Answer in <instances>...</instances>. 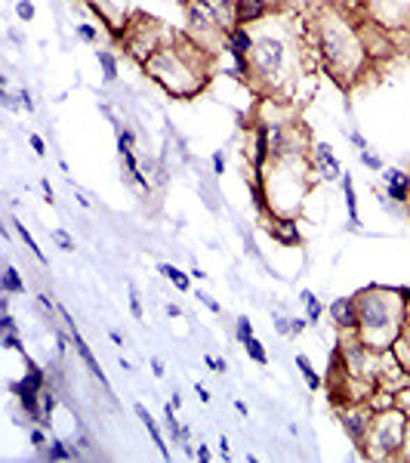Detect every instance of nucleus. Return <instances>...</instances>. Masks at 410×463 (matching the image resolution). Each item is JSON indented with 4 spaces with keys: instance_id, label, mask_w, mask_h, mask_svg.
I'll return each instance as SVG.
<instances>
[{
    "instance_id": "1",
    "label": "nucleus",
    "mask_w": 410,
    "mask_h": 463,
    "mask_svg": "<svg viewBox=\"0 0 410 463\" xmlns=\"http://www.w3.org/2000/svg\"><path fill=\"white\" fill-rule=\"evenodd\" d=\"M207 49L198 47L194 40H173L161 44L157 53L145 62V71L151 81H157L170 96L189 99L200 93L210 81V68H207Z\"/></svg>"
},
{
    "instance_id": "2",
    "label": "nucleus",
    "mask_w": 410,
    "mask_h": 463,
    "mask_svg": "<svg viewBox=\"0 0 410 463\" xmlns=\"http://www.w3.org/2000/svg\"><path fill=\"white\" fill-rule=\"evenodd\" d=\"M355 300H358V337L377 352L392 349V343L401 337V331L410 322V306L401 300L398 288L370 284V288L358 290Z\"/></svg>"
},
{
    "instance_id": "3",
    "label": "nucleus",
    "mask_w": 410,
    "mask_h": 463,
    "mask_svg": "<svg viewBox=\"0 0 410 463\" xmlns=\"http://www.w3.org/2000/svg\"><path fill=\"white\" fill-rule=\"evenodd\" d=\"M318 49L324 68L333 77H358V71L367 62V49L361 44V34L340 16H327L318 25Z\"/></svg>"
},
{
    "instance_id": "4",
    "label": "nucleus",
    "mask_w": 410,
    "mask_h": 463,
    "mask_svg": "<svg viewBox=\"0 0 410 463\" xmlns=\"http://www.w3.org/2000/svg\"><path fill=\"white\" fill-rule=\"evenodd\" d=\"M287 40L281 34H253V49H250V77L265 84L269 90H281L287 74Z\"/></svg>"
},
{
    "instance_id": "5",
    "label": "nucleus",
    "mask_w": 410,
    "mask_h": 463,
    "mask_svg": "<svg viewBox=\"0 0 410 463\" xmlns=\"http://www.w3.org/2000/svg\"><path fill=\"white\" fill-rule=\"evenodd\" d=\"M407 430H410V420L401 414L395 405L386 411H377V414H373V423H370V436L364 441V454L373 460L401 457Z\"/></svg>"
},
{
    "instance_id": "6",
    "label": "nucleus",
    "mask_w": 410,
    "mask_h": 463,
    "mask_svg": "<svg viewBox=\"0 0 410 463\" xmlns=\"http://www.w3.org/2000/svg\"><path fill=\"white\" fill-rule=\"evenodd\" d=\"M185 25H189L191 40L207 53H213L216 44H226V31L207 0H185Z\"/></svg>"
},
{
    "instance_id": "7",
    "label": "nucleus",
    "mask_w": 410,
    "mask_h": 463,
    "mask_svg": "<svg viewBox=\"0 0 410 463\" xmlns=\"http://www.w3.org/2000/svg\"><path fill=\"white\" fill-rule=\"evenodd\" d=\"M373 414H377V411L370 408V402H349L340 411V423H342L345 436L352 439V445H355V448H361V451H364L367 436H370Z\"/></svg>"
},
{
    "instance_id": "8",
    "label": "nucleus",
    "mask_w": 410,
    "mask_h": 463,
    "mask_svg": "<svg viewBox=\"0 0 410 463\" xmlns=\"http://www.w3.org/2000/svg\"><path fill=\"white\" fill-rule=\"evenodd\" d=\"M367 10L373 6V19L386 28H401L410 22V0H364Z\"/></svg>"
},
{
    "instance_id": "9",
    "label": "nucleus",
    "mask_w": 410,
    "mask_h": 463,
    "mask_svg": "<svg viewBox=\"0 0 410 463\" xmlns=\"http://www.w3.org/2000/svg\"><path fill=\"white\" fill-rule=\"evenodd\" d=\"M62 318H65V324H68V337H71V343H74V352L81 355V361L86 365V370H90V374L96 377V380H99V383H102V386L108 389V380H105V374H102V365H99V361H96V355L90 352V346L84 343L81 331H77V327H74V322H71V315H68V312H65V309H62Z\"/></svg>"
},
{
    "instance_id": "10",
    "label": "nucleus",
    "mask_w": 410,
    "mask_h": 463,
    "mask_svg": "<svg viewBox=\"0 0 410 463\" xmlns=\"http://www.w3.org/2000/svg\"><path fill=\"white\" fill-rule=\"evenodd\" d=\"M330 318H333V324L342 331H358V300L355 297H336L333 303H330Z\"/></svg>"
},
{
    "instance_id": "11",
    "label": "nucleus",
    "mask_w": 410,
    "mask_h": 463,
    "mask_svg": "<svg viewBox=\"0 0 410 463\" xmlns=\"http://www.w3.org/2000/svg\"><path fill=\"white\" fill-rule=\"evenodd\" d=\"M269 235H271V238L278 241V244H284V247H297L299 241H302L297 219H293V217H278V213H271V226H269Z\"/></svg>"
},
{
    "instance_id": "12",
    "label": "nucleus",
    "mask_w": 410,
    "mask_h": 463,
    "mask_svg": "<svg viewBox=\"0 0 410 463\" xmlns=\"http://www.w3.org/2000/svg\"><path fill=\"white\" fill-rule=\"evenodd\" d=\"M315 167L321 170L324 180H340V161L333 158V148L327 146V142H321V146H315Z\"/></svg>"
},
{
    "instance_id": "13",
    "label": "nucleus",
    "mask_w": 410,
    "mask_h": 463,
    "mask_svg": "<svg viewBox=\"0 0 410 463\" xmlns=\"http://www.w3.org/2000/svg\"><path fill=\"white\" fill-rule=\"evenodd\" d=\"M383 180L388 185V198H395V204H407L410 201V185L404 170H383Z\"/></svg>"
},
{
    "instance_id": "14",
    "label": "nucleus",
    "mask_w": 410,
    "mask_h": 463,
    "mask_svg": "<svg viewBox=\"0 0 410 463\" xmlns=\"http://www.w3.org/2000/svg\"><path fill=\"white\" fill-rule=\"evenodd\" d=\"M136 417L142 420V426L148 430V436H151V441H155V448L161 451V457L164 460H170V451H167V445H164V436H161V430H157V423H155V417L145 411V405H136Z\"/></svg>"
},
{
    "instance_id": "15",
    "label": "nucleus",
    "mask_w": 410,
    "mask_h": 463,
    "mask_svg": "<svg viewBox=\"0 0 410 463\" xmlns=\"http://www.w3.org/2000/svg\"><path fill=\"white\" fill-rule=\"evenodd\" d=\"M40 454H43V460H74V457H81V451H77V448L65 445V441H59V439L47 441V445L40 448Z\"/></svg>"
},
{
    "instance_id": "16",
    "label": "nucleus",
    "mask_w": 410,
    "mask_h": 463,
    "mask_svg": "<svg viewBox=\"0 0 410 463\" xmlns=\"http://www.w3.org/2000/svg\"><path fill=\"white\" fill-rule=\"evenodd\" d=\"M157 272H161V278H167V281H173V288L176 290H191V278L185 275V272H179L176 266H173V262H161V266H157Z\"/></svg>"
},
{
    "instance_id": "17",
    "label": "nucleus",
    "mask_w": 410,
    "mask_h": 463,
    "mask_svg": "<svg viewBox=\"0 0 410 463\" xmlns=\"http://www.w3.org/2000/svg\"><path fill=\"white\" fill-rule=\"evenodd\" d=\"M340 185H342V195H345V207H349V223L358 226V198H355V182H352L349 173L340 176Z\"/></svg>"
},
{
    "instance_id": "18",
    "label": "nucleus",
    "mask_w": 410,
    "mask_h": 463,
    "mask_svg": "<svg viewBox=\"0 0 410 463\" xmlns=\"http://www.w3.org/2000/svg\"><path fill=\"white\" fill-rule=\"evenodd\" d=\"M392 355L401 361V368L410 374V322H407L404 331H401V337L392 343Z\"/></svg>"
},
{
    "instance_id": "19",
    "label": "nucleus",
    "mask_w": 410,
    "mask_h": 463,
    "mask_svg": "<svg viewBox=\"0 0 410 463\" xmlns=\"http://www.w3.org/2000/svg\"><path fill=\"white\" fill-rule=\"evenodd\" d=\"M297 368H299V374L306 377V386L312 389V393H318V389L324 386V380H321V374L315 370V365L306 359V355H297Z\"/></svg>"
},
{
    "instance_id": "20",
    "label": "nucleus",
    "mask_w": 410,
    "mask_h": 463,
    "mask_svg": "<svg viewBox=\"0 0 410 463\" xmlns=\"http://www.w3.org/2000/svg\"><path fill=\"white\" fill-rule=\"evenodd\" d=\"M299 300L306 303V318H308V324H318V322H321V315H324V306H321V300L312 294V290H302V294H299Z\"/></svg>"
},
{
    "instance_id": "21",
    "label": "nucleus",
    "mask_w": 410,
    "mask_h": 463,
    "mask_svg": "<svg viewBox=\"0 0 410 463\" xmlns=\"http://www.w3.org/2000/svg\"><path fill=\"white\" fill-rule=\"evenodd\" d=\"M0 288H3L6 294H25V281H22V275H19L13 266H6V269H3V278H0Z\"/></svg>"
},
{
    "instance_id": "22",
    "label": "nucleus",
    "mask_w": 410,
    "mask_h": 463,
    "mask_svg": "<svg viewBox=\"0 0 410 463\" xmlns=\"http://www.w3.org/2000/svg\"><path fill=\"white\" fill-rule=\"evenodd\" d=\"M96 59H99V65H102L105 81H114V77H118V59H114L111 49H96Z\"/></svg>"
},
{
    "instance_id": "23",
    "label": "nucleus",
    "mask_w": 410,
    "mask_h": 463,
    "mask_svg": "<svg viewBox=\"0 0 410 463\" xmlns=\"http://www.w3.org/2000/svg\"><path fill=\"white\" fill-rule=\"evenodd\" d=\"M13 226H16V232H19V238H22V241H25V247H28V251H31L34 256H38V262H43V266H47V262H49V260H47V256H43V251H40V247H38V241H34V238H31V232H28V229H25V226H22V223H16V219H13Z\"/></svg>"
},
{
    "instance_id": "24",
    "label": "nucleus",
    "mask_w": 410,
    "mask_h": 463,
    "mask_svg": "<svg viewBox=\"0 0 410 463\" xmlns=\"http://www.w3.org/2000/svg\"><path fill=\"white\" fill-rule=\"evenodd\" d=\"M244 349H247V355L256 361V365H265V361H269V352H265L262 343H259L256 337H247V340H244Z\"/></svg>"
},
{
    "instance_id": "25",
    "label": "nucleus",
    "mask_w": 410,
    "mask_h": 463,
    "mask_svg": "<svg viewBox=\"0 0 410 463\" xmlns=\"http://www.w3.org/2000/svg\"><path fill=\"white\" fill-rule=\"evenodd\" d=\"M395 408H398L401 414L410 420V383H407L404 389H398V393H395Z\"/></svg>"
},
{
    "instance_id": "26",
    "label": "nucleus",
    "mask_w": 410,
    "mask_h": 463,
    "mask_svg": "<svg viewBox=\"0 0 410 463\" xmlns=\"http://www.w3.org/2000/svg\"><path fill=\"white\" fill-rule=\"evenodd\" d=\"M0 346H3V349H10V352H25V346H22L19 343V333L16 331H3V337H0Z\"/></svg>"
},
{
    "instance_id": "27",
    "label": "nucleus",
    "mask_w": 410,
    "mask_h": 463,
    "mask_svg": "<svg viewBox=\"0 0 410 463\" xmlns=\"http://www.w3.org/2000/svg\"><path fill=\"white\" fill-rule=\"evenodd\" d=\"M235 333H237V340H247V337H253V324H250V318L247 315H241L237 318V324H235Z\"/></svg>"
},
{
    "instance_id": "28",
    "label": "nucleus",
    "mask_w": 410,
    "mask_h": 463,
    "mask_svg": "<svg viewBox=\"0 0 410 463\" xmlns=\"http://www.w3.org/2000/svg\"><path fill=\"white\" fill-rule=\"evenodd\" d=\"M16 16L22 19V22H31V19H34V3H31V0H19V3H16Z\"/></svg>"
},
{
    "instance_id": "29",
    "label": "nucleus",
    "mask_w": 410,
    "mask_h": 463,
    "mask_svg": "<svg viewBox=\"0 0 410 463\" xmlns=\"http://www.w3.org/2000/svg\"><path fill=\"white\" fill-rule=\"evenodd\" d=\"M53 238H56V244H59L65 253H71V251H74V241H71V235H68V232L56 229V232H53Z\"/></svg>"
},
{
    "instance_id": "30",
    "label": "nucleus",
    "mask_w": 410,
    "mask_h": 463,
    "mask_svg": "<svg viewBox=\"0 0 410 463\" xmlns=\"http://www.w3.org/2000/svg\"><path fill=\"white\" fill-rule=\"evenodd\" d=\"M77 38L86 40V44H96L99 40V31L93 25H77Z\"/></svg>"
},
{
    "instance_id": "31",
    "label": "nucleus",
    "mask_w": 410,
    "mask_h": 463,
    "mask_svg": "<svg viewBox=\"0 0 410 463\" xmlns=\"http://www.w3.org/2000/svg\"><path fill=\"white\" fill-rule=\"evenodd\" d=\"M361 164L370 167V170H383V161H379L373 152H367V148H361Z\"/></svg>"
},
{
    "instance_id": "32",
    "label": "nucleus",
    "mask_w": 410,
    "mask_h": 463,
    "mask_svg": "<svg viewBox=\"0 0 410 463\" xmlns=\"http://www.w3.org/2000/svg\"><path fill=\"white\" fill-rule=\"evenodd\" d=\"M40 405H43V411H47V414H53V411H56V393H53V389H43V393H40Z\"/></svg>"
},
{
    "instance_id": "33",
    "label": "nucleus",
    "mask_w": 410,
    "mask_h": 463,
    "mask_svg": "<svg viewBox=\"0 0 410 463\" xmlns=\"http://www.w3.org/2000/svg\"><path fill=\"white\" fill-rule=\"evenodd\" d=\"M129 312H133V318H142V300L136 294V288H129Z\"/></svg>"
},
{
    "instance_id": "34",
    "label": "nucleus",
    "mask_w": 410,
    "mask_h": 463,
    "mask_svg": "<svg viewBox=\"0 0 410 463\" xmlns=\"http://www.w3.org/2000/svg\"><path fill=\"white\" fill-rule=\"evenodd\" d=\"M43 430H47V426H38V430H31V445L38 448V451H40V448L49 441V439H47V432H43Z\"/></svg>"
},
{
    "instance_id": "35",
    "label": "nucleus",
    "mask_w": 410,
    "mask_h": 463,
    "mask_svg": "<svg viewBox=\"0 0 410 463\" xmlns=\"http://www.w3.org/2000/svg\"><path fill=\"white\" fill-rule=\"evenodd\" d=\"M133 142H136V136L129 130H120L118 133V152H124V148H133Z\"/></svg>"
},
{
    "instance_id": "36",
    "label": "nucleus",
    "mask_w": 410,
    "mask_h": 463,
    "mask_svg": "<svg viewBox=\"0 0 410 463\" xmlns=\"http://www.w3.org/2000/svg\"><path fill=\"white\" fill-rule=\"evenodd\" d=\"M194 297H198V300H200V303H204V306H207V309H210V312H222V306H219V303H216V300H213V297H210V294H204V290H198V294H194Z\"/></svg>"
},
{
    "instance_id": "37",
    "label": "nucleus",
    "mask_w": 410,
    "mask_h": 463,
    "mask_svg": "<svg viewBox=\"0 0 410 463\" xmlns=\"http://www.w3.org/2000/svg\"><path fill=\"white\" fill-rule=\"evenodd\" d=\"M308 327V318H290V337H299Z\"/></svg>"
},
{
    "instance_id": "38",
    "label": "nucleus",
    "mask_w": 410,
    "mask_h": 463,
    "mask_svg": "<svg viewBox=\"0 0 410 463\" xmlns=\"http://www.w3.org/2000/svg\"><path fill=\"white\" fill-rule=\"evenodd\" d=\"M207 368H213L216 374H226V359H213V355H207Z\"/></svg>"
},
{
    "instance_id": "39",
    "label": "nucleus",
    "mask_w": 410,
    "mask_h": 463,
    "mask_svg": "<svg viewBox=\"0 0 410 463\" xmlns=\"http://www.w3.org/2000/svg\"><path fill=\"white\" fill-rule=\"evenodd\" d=\"M213 173H226V158H222V152H213Z\"/></svg>"
},
{
    "instance_id": "40",
    "label": "nucleus",
    "mask_w": 410,
    "mask_h": 463,
    "mask_svg": "<svg viewBox=\"0 0 410 463\" xmlns=\"http://www.w3.org/2000/svg\"><path fill=\"white\" fill-rule=\"evenodd\" d=\"M28 142H31V148H34V155H40V158H43V155H47V146H43V139L38 136V133H34V136H31V139H28Z\"/></svg>"
},
{
    "instance_id": "41",
    "label": "nucleus",
    "mask_w": 410,
    "mask_h": 463,
    "mask_svg": "<svg viewBox=\"0 0 410 463\" xmlns=\"http://www.w3.org/2000/svg\"><path fill=\"white\" fill-rule=\"evenodd\" d=\"M275 327L281 333H287L290 337V318H284V315H275Z\"/></svg>"
},
{
    "instance_id": "42",
    "label": "nucleus",
    "mask_w": 410,
    "mask_h": 463,
    "mask_svg": "<svg viewBox=\"0 0 410 463\" xmlns=\"http://www.w3.org/2000/svg\"><path fill=\"white\" fill-rule=\"evenodd\" d=\"M0 324H3V331H19V327H16V318H13L10 312H3V318H0Z\"/></svg>"
},
{
    "instance_id": "43",
    "label": "nucleus",
    "mask_w": 410,
    "mask_h": 463,
    "mask_svg": "<svg viewBox=\"0 0 410 463\" xmlns=\"http://www.w3.org/2000/svg\"><path fill=\"white\" fill-rule=\"evenodd\" d=\"M38 303H40V309H43V312H49V315H53L56 306H53V300H49L47 294H40V297H38Z\"/></svg>"
},
{
    "instance_id": "44",
    "label": "nucleus",
    "mask_w": 410,
    "mask_h": 463,
    "mask_svg": "<svg viewBox=\"0 0 410 463\" xmlns=\"http://www.w3.org/2000/svg\"><path fill=\"white\" fill-rule=\"evenodd\" d=\"M19 99H22V109H25V111H31V109H34V102H31V96H28V90H22V93H19Z\"/></svg>"
},
{
    "instance_id": "45",
    "label": "nucleus",
    "mask_w": 410,
    "mask_h": 463,
    "mask_svg": "<svg viewBox=\"0 0 410 463\" xmlns=\"http://www.w3.org/2000/svg\"><path fill=\"white\" fill-rule=\"evenodd\" d=\"M194 457H198L200 463H207V460H210V448H207V445H198V454H194Z\"/></svg>"
},
{
    "instance_id": "46",
    "label": "nucleus",
    "mask_w": 410,
    "mask_h": 463,
    "mask_svg": "<svg viewBox=\"0 0 410 463\" xmlns=\"http://www.w3.org/2000/svg\"><path fill=\"white\" fill-rule=\"evenodd\" d=\"M151 370H155V377H164L167 370H164V361L161 359H151Z\"/></svg>"
},
{
    "instance_id": "47",
    "label": "nucleus",
    "mask_w": 410,
    "mask_h": 463,
    "mask_svg": "<svg viewBox=\"0 0 410 463\" xmlns=\"http://www.w3.org/2000/svg\"><path fill=\"white\" fill-rule=\"evenodd\" d=\"M219 457H222V460H228V439H226V436L219 439Z\"/></svg>"
},
{
    "instance_id": "48",
    "label": "nucleus",
    "mask_w": 410,
    "mask_h": 463,
    "mask_svg": "<svg viewBox=\"0 0 410 463\" xmlns=\"http://www.w3.org/2000/svg\"><path fill=\"white\" fill-rule=\"evenodd\" d=\"M194 393H198V398H200V402H204V405L210 402V393H207V389L200 386V383H198V386H194Z\"/></svg>"
},
{
    "instance_id": "49",
    "label": "nucleus",
    "mask_w": 410,
    "mask_h": 463,
    "mask_svg": "<svg viewBox=\"0 0 410 463\" xmlns=\"http://www.w3.org/2000/svg\"><path fill=\"white\" fill-rule=\"evenodd\" d=\"M167 315H170V318H176V315H182V309H179L176 303H167Z\"/></svg>"
},
{
    "instance_id": "50",
    "label": "nucleus",
    "mask_w": 410,
    "mask_h": 463,
    "mask_svg": "<svg viewBox=\"0 0 410 463\" xmlns=\"http://www.w3.org/2000/svg\"><path fill=\"white\" fill-rule=\"evenodd\" d=\"M398 294H401V300H404L410 306V284H404V288H398Z\"/></svg>"
},
{
    "instance_id": "51",
    "label": "nucleus",
    "mask_w": 410,
    "mask_h": 463,
    "mask_svg": "<svg viewBox=\"0 0 410 463\" xmlns=\"http://www.w3.org/2000/svg\"><path fill=\"white\" fill-rule=\"evenodd\" d=\"M108 337H111V343H118V346H124V337H120V333H118V331H111V333H108Z\"/></svg>"
},
{
    "instance_id": "52",
    "label": "nucleus",
    "mask_w": 410,
    "mask_h": 463,
    "mask_svg": "<svg viewBox=\"0 0 410 463\" xmlns=\"http://www.w3.org/2000/svg\"><path fill=\"white\" fill-rule=\"evenodd\" d=\"M235 411L237 414H247V402H235Z\"/></svg>"
},
{
    "instance_id": "53",
    "label": "nucleus",
    "mask_w": 410,
    "mask_h": 463,
    "mask_svg": "<svg viewBox=\"0 0 410 463\" xmlns=\"http://www.w3.org/2000/svg\"><path fill=\"white\" fill-rule=\"evenodd\" d=\"M352 142H355V146H358V148H367V146H364V139H361V136H358V133H352Z\"/></svg>"
},
{
    "instance_id": "54",
    "label": "nucleus",
    "mask_w": 410,
    "mask_h": 463,
    "mask_svg": "<svg viewBox=\"0 0 410 463\" xmlns=\"http://www.w3.org/2000/svg\"><path fill=\"white\" fill-rule=\"evenodd\" d=\"M407 185H410V170H407Z\"/></svg>"
}]
</instances>
